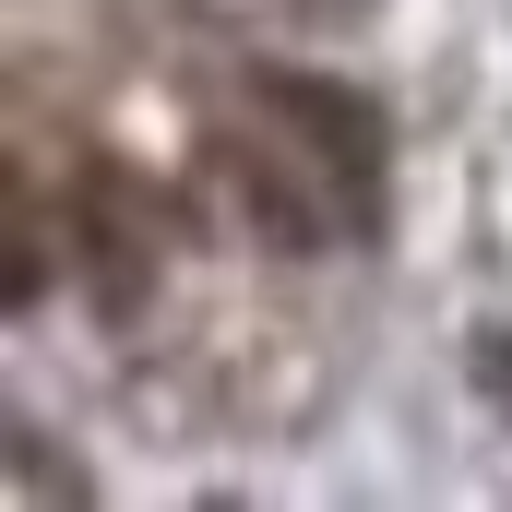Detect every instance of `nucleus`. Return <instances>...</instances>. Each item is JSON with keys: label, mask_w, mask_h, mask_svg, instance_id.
<instances>
[{"label": "nucleus", "mask_w": 512, "mask_h": 512, "mask_svg": "<svg viewBox=\"0 0 512 512\" xmlns=\"http://www.w3.org/2000/svg\"><path fill=\"white\" fill-rule=\"evenodd\" d=\"M262 108L310 143V167H334V179H358V191H382V155H393V131L382 108L358 96V84H322V72H262Z\"/></svg>", "instance_id": "nucleus-1"}, {"label": "nucleus", "mask_w": 512, "mask_h": 512, "mask_svg": "<svg viewBox=\"0 0 512 512\" xmlns=\"http://www.w3.org/2000/svg\"><path fill=\"white\" fill-rule=\"evenodd\" d=\"M72 251H84V286L131 322L143 286H155V215L131 203L120 167H84V179H72Z\"/></svg>", "instance_id": "nucleus-2"}, {"label": "nucleus", "mask_w": 512, "mask_h": 512, "mask_svg": "<svg viewBox=\"0 0 512 512\" xmlns=\"http://www.w3.org/2000/svg\"><path fill=\"white\" fill-rule=\"evenodd\" d=\"M227 203H239V227H251L262 251H286V262H310L334 239V215L310 203V179H298L286 143H227Z\"/></svg>", "instance_id": "nucleus-3"}, {"label": "nucleus", "mask_w": 512, "mask_h": 512, "mask_svg": "<svg viewBox=\"0 0 512 512\" xmlns=\"http://www.w3.org/2000/svg\"><path fill=\"white\" fill-rule=\"evenodd\" d=\"M298 12H310V24H358L370 0H298Z\"/></svg>", "instance_id": "nucleus-4"}]
</instances>
